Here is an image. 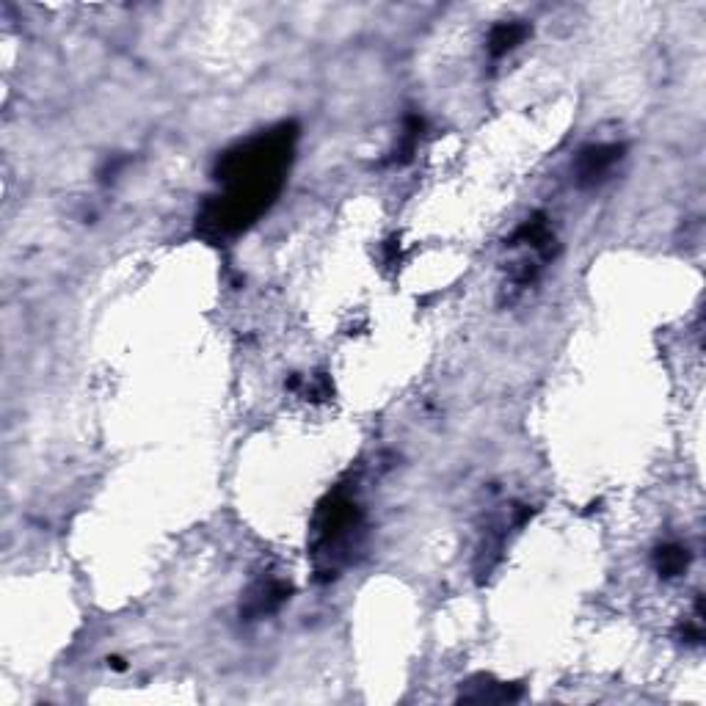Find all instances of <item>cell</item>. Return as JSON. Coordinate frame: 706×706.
Masks as SVG:
<instances>
[{"label": "cell", "mask_w": 706, "mask_h": 706, "mask_svg": "<svg viewBox=\"0 0 706 706\" xmlns=\"http://www.w3.org/2000/svg\"><path fill=\"white\" fill-rule=\"evenodd\" d=\"M298 127L293 122L249 138L221 155L216 180L224 194L213 196L196 218V229L210 240L238 235L274 205L293 160Z\"/></svg>", "instance_id": "obj_1"}, {"label": "cell", "mask_w": 706, "mask_h": 706, "mask_svg": "<svg viewBox=\"0 0 706 706\" xmlns=\"http://www.w3.org/2000/svg\"><path fill=\"white\" fill-rule=\"evenodd\" d=\"M624 158V144H599L585 147L574 160V177L580 188L599 185L615 169V163Z\"/></svg>", "instance_id": "obj_2"}, {"label": "cell", "mask_w": 706, "mask_h": 706, "mask_svg": "<svg viewBox=\"0 0 706 706\" xmlns=\"http://www.w3.org/2000/svg\"><path fill=\"white\" fill-rule=\"evenodd\" d=\"M293 588L282 580H262L251 588L249 599H246V607H243V615L246 618H262V615L276 613L282 604L290 599Z\"/></svg>", "instance_id": "obj_3"}, {"label": "cell", "mask_w": 706, "mask_h": 706, "mask_svg": "<svg viewBox=\"0 0 706 706\" xmlns=\"http://www.w3.org/2000/svg\"><path fill=\"white\" fill-rule=\"evenodd\" d=\"M508 246L516 249V246H530V249L541 254V260L549 262L552 260V246H555V235H552V227L544 213H536L533 218H527L522 227L516 229L508 240Z\"/></svg>", "instance_id": "obj_4"}, {"label": "cell", "mask_w": 706, "mask_h": 706, "mask_svg": "<svg viewBox=\"0 0 706 706\" xmlns=\"http://www.w3.org/2000/svg\"><path fill=\"white\" fill-rule=\"evenodd\" d=\"M461 701H475V704H505V701H519L522 698V684H500L494 679L480 676L478 684L469 682L461 695Z\"/></svg>", "instance_id": "obj_5"}, {"label": "cell", "mask_w": 706, "mask_h": 706, "mask_svg": "<svg viewBox=\"0 0 706 706\" xmlns=\"http://www.w3.org/2000/svg\"><path fill=\"white\" fill-rule=\"evenodd\" d=\"M530 34H533V28H530L527 23H519V20L494 25V28H491V34H489L491 58L508 56L511 50H516L519 45H524V39H527Z\"/></svg>", "instance_id": "obj_6"}, {"label": "cell", "mask_w": 706, "mask_h": 706, "mask_svg": "<svg viewBox=\"0 0 706 706\" xmlns=\"http://www.w3.org/2000/svg\"><path fill=\"white\" fill-rule=\"evenodd\" d=\"M687 566H690V552H687V547H682V544H662V547L654 552V569H657V574L665 577V580H673V577L684 574Z\"/></svg>", "instance_id": "obj_7"}, {"label": "cell", "mask_w": 706, "mask_h": 706, "mask_svg": "<svg viewBox=\"0 0 706 706\" xmlns=\"http://www.w3.org/2000/svg\"><path fill=\"white\" fill-rule=\"evenodd\" d=\"M422 130H425V122H422L420 116H409V119H406L400 144L398 149H395V155H392V163H395V166H406V163L414 158V152L420 147Z\"/></svg>", "instance_id": "obj_8"}]
</instances>
